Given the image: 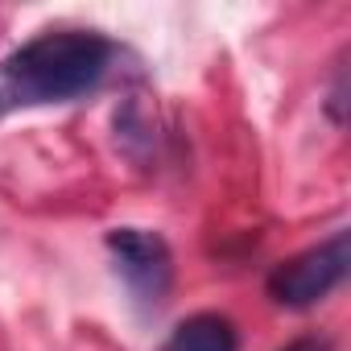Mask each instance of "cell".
I'll use <instances>...</instances> for the list:
<instances>
[{
    "label": "cell",
    "mask_w": 351,
    "mask_h": 351,
    "mask_svg": "<svg viewBox=\"0 0 351 351\" xmlns=\"http://www.w3.org/2000/svg\"><path fill=\"white\" fill-rule=\"evenodd\" d=\"M116 58V46L104 34L87 29H54L9 58H0V120L17 108L66 104L95 91Z\"/></svg>",
    "instance_id": "6da1fadb"
},
{
    "label": "cell",
    "mask_w": 351,
    "mask_h": 351,
    "mask_svg": "<svg viewBox=\"0 0 351 351\" xmlns=\"http://www.w3.org/2000/svg\"><path fill=\"white\" fill-rule=\"evenodd\" d=\"M347 269H351V236L335 232L318 248H306L302 256L277 265L269 273V298L289 310H310L347 281Z\"/></svg>",
    "instance_id": "7a4b0ae2"
},
{
    "label": "cell",
    "mask_w": 351,
    "mask_h": 351,
    "mask_svg": "<svg viewBox=\"0 0 351 351\" xmlns=\"http://www.w3.org/2000/svg\"><path fill=\"white\" fill-rule=\"evenodd\" d=\"M108 252L116 261V273L141 302H161L173 281V256L169 244L157 232L145 228H116L108 232Z\"/></svg>",
    "instance_id": "3957f363"
},
{
    "label": "cell",
    "mask_w": 351,
    "mask_h": 351,
    "mask_svg": "<svg viewBox=\"0 0 351 351\" xmlns=\"http://www.w3.org/2000/svg\"><path fill=\"white\" fill-rule=\"evenodd\" d=\"M169 351H240V335L223 314H191L173 326Z\"/></svg>",
    "instance_id": "277c9868"
},
{
    "label": "cell",
    "mask_w": 351,
    "mask_h": 351,
    "mask_svg": "<svg viewBox=\"0 0 351 351\" xmlns=\"http://www.w3.org/2000/svg\"><path fill=\"white\" fill-rule=\"evenodd\" d=\"M343 95H347V87H343V62L335 66V87H330V116H335V124H343Z\"/></svg>",
    "instance_id": "5b68a950"
},
{
    "label": "cell",
    "mask_w": 351,
    "mask_h": 351,
    "mask_svg": "<svg viewBox=\"0 0 351 351\" xmlns=\"http://www.w3.org/2000/svg\"><path fill=\"white\" fill-rule=\"evenodd\" d=\"M281 351H330V343L326 339H298V343H289Z\"/></svg>",
    "instance_id": "8992f818"
}]
</instances>
